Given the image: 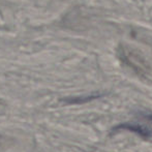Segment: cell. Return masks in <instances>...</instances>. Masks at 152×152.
<instances>
[{
	"label": "cell",
	"instance_id": "6da1fadb",
	"mask_svg": "<svg viewBox=\"0 0 152 152\" xmlns=\"http://www.w3.org/2000/svg\"><path fill=\"white\" fill-rule=\"evenodd\" d=\"M119 129H125L129 130V132H134L136 134H140L143 138H151L152 137V130L150 128L146 127V126L139 125V124H132V123H122L120 125H117L116 127H114L113 132H116Z\"/></svg>",
	"mask_w": 152,
	"mask_h": 152
},
{
	"label": "cell",
	"instance_id": "7a4b0ae2",
	"mask_svg": "<svg viewBox=\"0 0 152 152\" xmlns=\"http://www.w3.org/2000/svg\"><path fill=\"white\" fill-rule=\"evenodd\" d=\"M100 95H96V94H92V95H86V96H77V97H68L62 99V102H64L65 104H83V102H91L93 99L98 98Z\"/></svg>",
	"mask_w": 152,
	"mask_h": 152
},
{
	"label": "cell",
	"instance_id": "3957f363",
	"mask_svg": "<svg viewBox=\"0 0 152 152\" xmlns=\"http://www.w3.org/2000/svg\"><path fill=\"white\" fill-rule=\"evenodd\" d=\"M147 118H149V119H151V120H152V115H149V116H147Z\"/></svg>",
	"mask_w": 152,
	"mask_h": 152
}]
</instances>
